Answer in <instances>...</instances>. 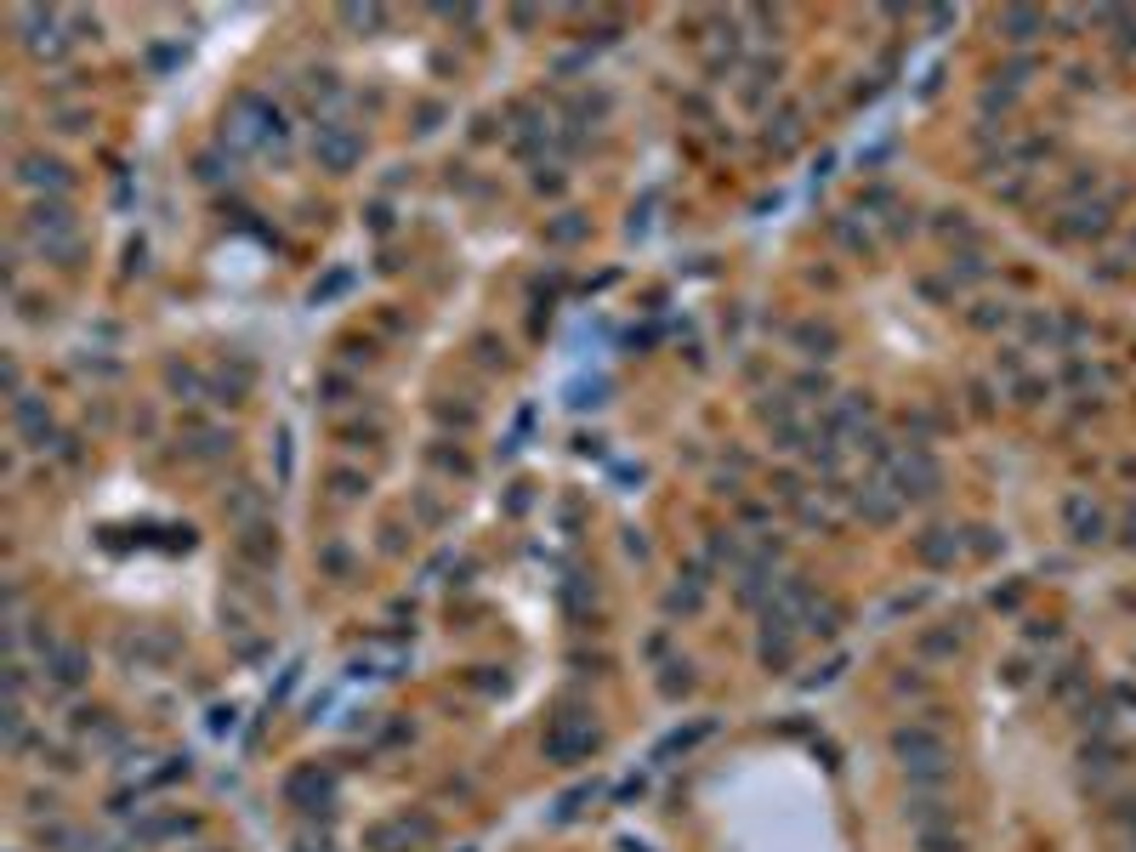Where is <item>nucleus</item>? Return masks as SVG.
Returning a JSON list of instances; mask_svg holds the SVG:
<instances>
[{
  "label": "nucleus",
  "mask_w": 1136,
  "mask_h": 852,
  "mask_svg": "<svg viewBox=\"0 0 1136 852\" xmlns=\"http://www.w3.org/2000/svg\"><path fill=\"white\" fill-rule=\"evenodd\" d=\"M17 23L29 29V34H23V46L34 51V58H63V51H68V34L58 29V17H51V12H23Z\"/></svg>",
  "instance_id": "2"
},
{
  "label": "nucleus",
  "mask_w": 1136,
  "mask_h": 852,
  "mask_svg": "<svg viewBox=\"0 0 1136 852\" xmlns=\"http://www.w3.org/2000/svg\"><path fill=\"white\" fill-rule=\"evenodd\" d=\"M17 183H23V188H51V193H63L75 176H68V166H63L58 154H23V159H17Z\"/></svg>",
  "instance_id": "3"
},
{
  "label": "nucleus",
  "mask_w": 1136,
  "mask_h": 852,
  "mask_svg": "<svg viewBox=\"0 0 1136 852\" xmlns=\"http://www.w3.org/2000/svg\"><path fill=\"white\" fill-rule=\"evenodd\" d=\"M954 274H961V279H983V256H971V250H966V256H954L949 262V279Z\"/></svg>",
  "instance_id": "13"
},
{
  "label": "nucleus",
  "mask_w": 1136,
  "mask_h": 852,
  "mask_svg": "<svg viewBox=\"0 0 1136 852\" xmlns=\"http://www.w3.org/2000/svg\"><path fill=\"white\" fill-rule=\"evenodd\" d=\"M347 284H353V274H347V267H335L330 279H318V284H313V301H330V296H341Z\"/></svg>",
  "instance_id": "11"
},
{
  "label": "nucleus",
  "mask_w": 1136,
  "mask_h": 852,
  "mask_svg": "<svg viewBox=\"0 0 1136 852\" xmlns=\"http://www.w3.org/2000/svg\"><path fill=\"white\" fill-rule=\"evenodd\" d=\"M34 250H40L46 262H58V267H75L80 262V233H51V239H34Z\"/></svg>",
  "instance_id": "6"
},
{
  "label": "nucleus",
  "mask_w": 1136,
  "mask_h": 852,
  "mask_svg": "<svg viewBox=\"0 0 1136 852\" xmlns=\"http://www.w3.org/2000/svg\"><path fill=\"white\" fill-rule=\"evenodd\" d=\"M836 233H841V245H853V250H870V233H858L853 222H836Z\"/></svg>",
  "instance_id": "14"
},
{
  "label": "nucleus",
  "mask_w": 1136,
  "mask_h": 852,
  "mask_svg": "<svg viewBox=\"0 0 1136 852\" xmlns=\"http://www.w3.org/2000/svg\"><path fill=\"white\" fill-rule=\"evenodd\" d=\"M1069 216H1074V222H1062V233H1103L1108 228V205H1079Z\"/></svg>",
  "instance_id": "7"
},
{
  "label": "nucleus",
  "mask_w": 1136,
  "mask_h": 852,
  "mask_svg": "<svg viewBox=\"0 0 1136 852\" xmlns=\"http://www.w3.org/2000/svg\"><path fill=\"white\" fill-rule=\"evenodd\" d=\"M796 131H801V114L790 108V114H779V131H767V142H779V148H790V142H796Z\"/></svg>",
  "instance_id": "12"
},
{
  "label": "nucleus",
  "mask_w": 1136,
  "mask_h": 852,
  "mask_svg": "<svg viewBox=\"0 0 1136 852\" xmlns=\"http://www.w3.org/2000/svg\"><path fill=\"white\" fill-rule=\"evenodd\" d=\"M1045 29V17L1040 12H1029V6H1012V12H1000V34L1012 46H1023V40H1034V34Z\"/></svg>",
  "instance_id": "5"
},
{
  "label": "nucleus",
  "mask_w": 1136,
  "mask_h": 852,
  "mask_svg": "<svg viewBox=\"0 0 1136 852\" xmlns=\"http://www.w3.org/2000/svg\"><path fill=\"white\" fill-rule=\"evenodd\" d=\"M796 341H801V347H813L818 358L836 353V330H829V324H796Z\"/></svg>",
  "instance_id": "8"
},
{
  "label": "nucleus",
  "mask_w": 1136,
  "mask_h": 852,
  "mask_svg": "<svg viewBox=\"0 0 1136 852\" xmlns=\"http://www.w3.org/2000/svg\"><path fill=\"white\" fill-rule=\"evenodd\" d=\"M341 23H347V29H381L387 12L381 6H341Z\"/></svg>",
  "instance_id": "9"
},
{
  "label": "nucleus",
  "mask_w": 1136,
  "mask_h": 852,
  "mask_svg": "<svg viewBox=\"0 0 1136 852\" xmlns=\"http://www.w3.org/2000/svg\"><path fill=\"white\" fill-rule=\"evenodd\" d=\"M23 228H29V239H51V233H80V228H75V211H68V199H34Z\"/></svg>",
  "instance_id": "4"
},
{
  "label": "nucleus",
  "mask_w": 1136,
  "mask_h": 852,
  "mask_svg": "<svg viewBox=\"0 0 1136 852\" xmlns=\"http://www.w3.org/2000/svg\"><path fill=\"white\" fill-rule=\"evenodd\" d=\"M313 159H318V171L347 176L358 159H364V137H358L353 125H341V120H324L318 137H313Z\"/></svg>",
  "instance_id": "1"
},
{
  "label": "nucleus",
  "mask_w": 1136,
  "mask_h": 852,
  "mask_svg": "<svg viewBox=\"0 0 1136 852\" xmlns=\"http://www.w3.org/2000/svg\"><path fill=\"white\" fill-rule=\"evenodd\" d=\"M580 233H586V222L574 211H563V222H551V245H574Z\"/></svg>",
  "instance_id": "10"
}]
</instances>
